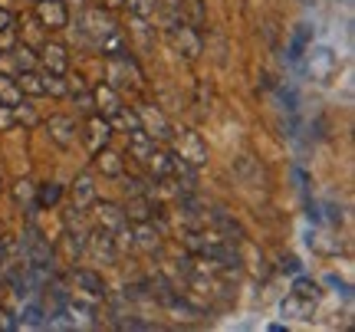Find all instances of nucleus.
Returning <instances> with one entry per match:
<instances>
[{
    "label": "nucleus",
    "instance_id": "obj_2",
    "mask_svg": "<svg viewBox=\"0 0 355 332\" xmlns=\"http://www.w3.org/2000/svg\"><path fill=\"white\" fill-rule=\"evenodd\" d=\"M141 69L132 60V53H119V56H105V82L112 89H139L141 86Z\"/></svg>",
    "mask_w": 355,
    "mask_h": 332
},
{
    "label": "nucleus",
    "instance_id": "obj_7",
    "mask_svg": "<svg viewBox=\"0 0 355 332\" xmlns=\"http://www.w3.org/2000/svg\"><path fill=\"white\" fill-rule=\"evenodd\" d=\"M86 254L96 260V263H115L119 260V247H115V234L96 224V230H89L86 241Z\"/></svg>",
    "mask_w": 355,
    "mask_h": 332
},
{
    "label": "nucleus",
    "instance_id": "obj_20",
    "mask_svg": "<svg viewBox=\"0 0 355 332\" xmlns=\"http://www.w3.org/2000/svg\"><path fill=\"white\" fill-rule=\"evenodd\" d=\"M92 207H96V220H99V227L112 230V234L122 227V224H128V220H125V211H122L119 204H112V201H102V204L96 201Z\"/></svg>",
    "mask_w": 355,
    "mask_h": 332
},
{
    "label": "nucleus",
    "instance_id": "obj_41",
    "mask_svg": "<svg viewBox=\"0 0 355 332\" xmlns=\"http://www.w3.org/2000/svg\"><path fill=\"white\" fill-rule=\"evenodd\" d=\"M0 329H17V320H10V313L0 306Z\"/></svg>",
    "mask_w": 355,
    "mask_h": 332
},
{
    "label": "nucleus",
    "instance_id": "obj_43",
    "mask_svg": "<svg viewBox=\"0 0 355 332\" xmlns=\"http://www.w3.org/2000/svg\"><path fill=\"white\" fill-rule=\"evenodd\" d=\"M99 7H105V10H119V7H125V0H99Z\"/></svg>",
    "mask_w": 355,
    "mask_h": 332
},
{
    "label": "nucleus",
    "instance_id": "obj_3",
    "mask_svg": "<svg viewBox=\"0 0 355 332\" xmlns=\"http://www.w3.org/2000/svg\"><path fill=\"white\" fill-rule=\"evenodd\" d=\"M165 33H168V40H171L175 53H178V56H184L188 63H194V60H198V56L204 53L201 33H198V30H194L188 20H181V24H175V26H168Z\"/></svg>",
    "mask_w": 355,
    "mask_h": 332
},
{
    "label": "nucleus",
    "instance_id": "obj_11",
    "mask_svg": "<svg viewBox=\"0 0 355 332\" xmlns=\"http://www.w3.org/2000/svg\"><path fill=\"white\" fill-rule=\"evenodd\" d=\"M69 198H73V211H79V214L92 211V204L99 201V191H96L92 175H79V178L73 181V188H69Z\"/></svg>",
    "mask_w": 355,
    "mask_h": 332
},
{
    "label": "nucleus",
    "instance_id": "obj_39",
    "mask_svg": "<svg viewBox=\"0 0 355 332\" xmlns=\"http://www.w3.org/2000/svg\"><path fill=\"white\" fill-rule=\"evenodd\" d=\"M184 7H191V20H194V24H201V20H204L201 0H184Z\"/></svg>",
    "mask_w": 355,
    "mask_h": 332
},
{
    "label": "nucleus",
    "instance_id": "obj_12",
    "mask_svg": "<svg viewBox=\"0 0 355 332\" xmlns=\"http://www.w3.org/2000/svg\"><path fill=\"white\" fill-rule=\"evenodd\" d=\"M37 60L46 73H56V76H66V73H69V53H66V46H60V43H43V50H40Z\"/></svg>",
    "mask_w": 355,
    "mask_h": 332
},
{
    "label": "nucleus",
    "instance_id": "obj_38",
    "mask_svg": "<svg viewBox=\"0 0 355 332\" xmlns=\"http://www.w3.org/2000/svg\"><path fill=\"white\" fill-rule=\"evenodd\" d=\"M0 128H3V132H10L13 128V109L10 105H3V103H0Z\"/></svg>",
    "mask_w": 355,
    "mask_h": 332
},
{
    "label": "nucleus",
    "instance_id": "obj_32",
    "mask_svg": "<svg viewBox=\"0 0 355 332\" xmlns=\"http://www.w3.org/2000/svg\"><path fill=\"white\" fill-rule=\"evenodd\" d=\"M125 7L132 17H145V20H155L158 13V0H125Z\"/></svg>",
    "mask_w": 355,
    "mask_h": 332
},
{
    "label": "nucleus",
    "instance_id": "obj_17",
    "mask_svg": "<svg viewBox=\"0 0 355 332\" xmlns=\"http://www.w3.org/2000/svg\"><path fill=\"white\" fill-rule=\"evenodd\" d=\"M125 135H128V148H125V155L145 165V158H148V155L155 152V145H158V141H155L152 135L145 132V128H132V132H125Z\"/></svg>",
    "mask_w": 355,
    "mask_h": 332
},
{
    "label": "nucleus",
    "instance_id": "obj_40",
    "mask_svg": "<svg viewBox=\"0 0 355 332\" xmlns=\"http://www.w3.org/2000/svg\"><path fill=\"white\" fill-rule=\"evenodd\" d=\"M13 26H7V30H0V50H13Z\"/></svg>",
    "mask_w": 355,
    "mask_h": 332
},
{
    "label": "nucleus",
    "instance_id": "obj_25",
    "mask_svg": "<svg viewBox=\"0 0 355 332\" xmlns=\"http://www.w3.org/2000/svg\"><path fill=\"white\" fill-rule=\"evenodd\" d=\"M145 165H148V171H152L155 184H158V181H165L168 175H171V152H162V148L155 145V152L145 158Z\"/></svg>",
    "mask_w": 355,
    "mask_h": 332
},
{
    "label": "nucleus",
    "instance_id": "obj_24",
    "mask_svg": "<svg viewBox=\"0 0 355 332\" xmlns=\"http://www.w3.org/2000/svg\"><path fill=\"white\" fill-rule=\"evenodd\" d=\"M17 89L24 92V99H40V96H46L43 79H40L37 69H24V73L17 76Z\"/></svg>",
    "mask_w": 355,
    "mask_h": 332
},
{
    "label": "nucleus",
    "instance_id": "obj_29",
    "mask_svg": "<svg viewBox=\"0 0 355 332\" xmlns=\"http://www.w3.org/2000/svg\"><path fill=\"white\" fill-rule=\"evenodd\" d=\"M0 103L3 105H20L24 103V92L17 89V79H10V76H0Z\"/></svg>",
    "mask_w": 355,
    "mask_h": 332
},
{
    "label": "nucleus",
    "instance_id": "obj_30",
    "mask_svg": "<svg viewBox=\"0 0 355 332\" xmlns=\"http://www.w3.org/2000/svg\"><path fill=\"white\" fill-rule=\"evenodd\" d=\"M60 198H63V184H53V181H50V184H40L33 204H37V207H53Z\"/></svg>",
    "mask_w": 355,
    "mask_h": 332
},
{
    "label": "nucleus",
    "instance_id": "obj_22",
    "mask_svg": "<svg viewBox=\"0 0 355 332\" xmlns=\"http://www.w3.org/2000/svg\"><path fill=\"white\" fill-rule=\"evenodd\" d=\"M96 165H99V171L105 175V178H122V175H125V161H122V155L112 152L109 145L96 152Z\"/></svg>",
    "mask_w": 355,
    "mask_h": 332
},
{
    "label": "nucleus",
    "instance_id": "obj_46",
    "mask_svg": "<svg viewBox=\"0 0 355 332\" xmlns=\"http://www.w3.org/2000/svg\"><path fill=\"white\" fill-rule=\"evenodd\" d=\"M0 194H3V181H0Z\"/></svg>",
    "mask_w": 355,
    "mask_h": 332
},
{
    "label": "nucleus",
    "instance_id": "obj_31",
    "mask_svg": "<svg viewBox=\"0 0 355 332\" xmlns=\"http://www.w3.org/2000/svg\"><path fill=\"white\" fill-rule=\"evenodd\" d=\"M10 53H13V60H17V66H20V73H24V69H37V66H40L37 53L30 50L26 43H13Z\"/></svg>",
    "mask_w": 355,
    "mask_h": 332
},
{
    "label": "nucleus",
    "instance_id": "obj_21",
    "mask_svg": "<svg viewBox=\"0 0 355 332\" xmlns=\"http://www.w3.org/2000/svg\"><path fill=\"white\" fill-rule=\"evenodd\" d=\"M132 247L148 250V254H155V250L162 247V241H158V230L152 227V220H139V224L132 227Z\"/></svg>",
    "mask_w": 355,
    "mask_h": 332
},
{
    "label": "nucleus",
    "instance_id": "obj_37",
    "mask_svg": "<svg viewBox=\"0 0 355 332\" xmlns=\"http://www.w3.org/2000/svg\"><path fill=\"white\" fill-rule=\"evenodd\" d=\"M122 188H125L128 198H132V194H148V184L141 178H125V175H122Z\"/></svg>",
    "mask_w": 355,
    "mask_h": 332
},
{
    "label": "nucleus",
    "instance_id": "obj_28",
    "mask_svg": "<svg viewBox=\"0 0 355 332\" xmlns=\"http://www.w3.org/2000/svg\"><path fill=\"white\" fill-rule=\"evenodd\" d=\"M40 79H43V89H46V96H56V99H63V96H69V82H66V76H56V73H40Z\"/></svg>",
    "mask_w": 355,
    "mask_h": 332
},
{
    "label": "nucleus",
    "instance_id": "obj_4",
    "mask_svg": "<svg viewBox=\"0 0 355 332\" xmlns=\"http://www.w3.org/2000/svg\"><path fill=\"white\" fill-rule=\"evenodd\" d=\"M171 152L175 155H181L188 165H194V168H201V165H207V145H204V139L194 132V128H181V132H175L171 135Z\"/></svg>",
    "mask_w": 355,
    "mask_h": 332
},
{
    "label": "nucleus",
    "instance_id": "obj_9",
    "mask_svg": "<svg viewBox=\"0 0 355 332\" xmlns=\"http://www.w3.org/2000/svg\"><path fill=\"white\" fill-rule=\"evenodd\" d=\"M37 20L46 30H63L69 26V10L63 0H37Z\"/></svg>",
    "mask_w": 355,
    "mask_h": 332
},
{
    "label": "nucleus",
    "instance_id": "obj_1",
    "mask_svg": "<svg viewBox=\"0 0 355 332\" xmlns=\"http://www.w3.org/2000/svg\"><path fill=\"white\" fill-rule=\"evenodd\" d=\"M119 24H115L112 10L105 7H83V17H79V33L86 40L89 46H99L105 37H112Z\"/></svg>",
    "mask_w": 355,
    "mask_h": 332
},
{
    "label": "nucleus",
    "instance_id": "obj_8",
    "mask_svg": "<svg viewBox=\"0 0 355 332\" xmlns=\"http://www.w3.org/2000/svg\"><path fill=\"white\" fill-rule=\"evenodd\" d=\"M46 135H50L60 148H73L79 139V122L73 115H50V119H46Z\"/></svg>",
    "mask_w": 355,
    "mask_h": 332
},
{
    "label": "nucleus",
    "instance_id": "obj_27",
    "mask_svg": "<svg viewBox=\"0 0 355 332\" xmlns=\"http://www.w3.org/2000/svg\"><path fill=\"white\" fill-rule=\"evenodd\" d=\"M109 125H112V132L115 128H119V132H132V128H141V122H139V112H135V109H125V105H122V109L109 119Z\"/></svg>",
    "mask_w": 355,
    "mask_h": 332
},
{
    "label": "nucleus",
    "instance_id": "obj_34",
    "mask_svg": "<svg viewBox=\"0 0 355 332\" xmlns=\"http://www.w3.org/2000/svg\"><path fill=\"white\" fill-rule=\"evenodd\" d=\"M17 122H24V125H37V112H33V105L26 103H20V105H13V125Z\"/></svg>",
    "mask_w": 355,
    "mask_h": 332
},
{
    "label": "nucleus",
    "instance_id": "obj_14",
    "mask_svg": "<svg viewBox=\"0 0 355 332\" xmlns=\"http://www.w3.org/2000/svg\"><path fill=\"white\" fill-rule=\"evenodd\" d=\"M128 33L135 37V46H139V53H152L155 50L158 30L152 26V20H145V17H132V20H128Z\"/></svg>",
    "mask_w": 355,
    "mask_h": 332
},
{
    "label": "nucleus",
    "instance_id": "obj_44",
    "mask_svg": "<svg viewBox=\"0 0 355 332\" xmlns=\"http://www.w3.org/2000/svg\"><path fill=\"white\" fill-rule=\"evenodd\" d=\"M63 3H76V7H86V0H63Z\"/></svg>",
    "mask_w": 355,
    "mask_h": 332
},
{
    "label": "nucleus",
    "instance_id": "obj_23",
    "mask_svg": "<svg viewBox=\"0 0 355 332\" xmlns=\"http://www.w3.org/2000/svg\"><path fill=\"white\" fill-rule=\"evenodd\" d=\"M313 313H316V299H306L296 293L283 299V316H290V320H313Z\"/></svg>",
    "mask_w": 355,
    "mask_h": 332
},
{
    "label": "nucleus",
    "instance_id": "obj_35",
    "mask_svg": "<svg viewBox=\"0 0 355 332\" xmlns=\"http://www.w3.org/2000/svg\"><path fill=\"white\" fill-rule=\"evenodd\" d=\"M293 293H296V296H306V299H316V296H319V286L313 280L300 277V280L293 283Z\"/></svg>",
    "mask_w": 355,
    "mask_h": 332
},
{
    "label": "nucleus",
    "instance_id": "obj_33",
    "mask_svg": "<svg viewBox=\"0 0 355 332\" xmlns=\"http://www.w3.org/2000/svg\"><path fill=\"white\" fill-rule=\"evenodd\" d=\"M13 198H17V201H20V204H30V211H37V204H33V198H37V191H33V184H30V181H17V184H13Z\"/></svg>",
    "mask_w": 355,
    "mask_h": 332
},
{
    "label": "nucleus",
    "instance_id": "obj_18",
    "mask_svg": "<svg viewBox=\"0 0 355 332\" xmlns=\"http://www.w3.org/2000/svg\"><path fill=\"white\" fill-rule=\"evenodd\" d=\"M207 218H211L214 230L220 234V237H224V241H230V243H241V241H243V227H241V224H237L234 218H230L227 211H220V207H214V211H211Z\"/></svg>",
    "mask_w": 355,
    "mask_h": 332
},
{
    "label": "nucleus",
    "instance_id": "obj_13",
    "mask_svg": "<svg viewBox=\"0 0 355 332\" xmlns=\"http://www.w3.org/2000/svg\"><path fill=\"white\" fill-rule=\"evenodd\" d=\"M79 218H83V214L69 207V214H66V243H69V254L73 256H86L89 234H86V227L79 224Z\"/></svg>",
    "mask_w": 355,
    "mask_h": 332
},
{
    "label": "nucleus",
    "instance_id": "obj_42",
    "mask_svg": "<svg viewBox=\"0 0 355 332\" xmlns=\"http://www.w3.org/2000/svg\"><path fill=\"white\" fill-rule=\"evenodd\" d=\"M7 26H13V13L0 7V30H7Z\"/></svg>",
    "mask_w": 355,
    "mask_h": 332
},
{
    "label": "nucleus",
    "instance_id": "obj_45",
    "mask_svg": "<svg viewBox=\"0 0 355 332\" xmlns=\"http://www.w3.org/2000/svg\"><path fill=\"white\" fill-rule=\"evenodd\" d=\"M3 286H7V280H3V273H0V290H3Z\"/></svg>",
    "mask_w": 355,
    "mask_h": 332
},
{
    "label": "nucleus",
    "instance_id": "obj_26",
    "mask_svg": "<svg viewBox=\"0 0 355 332\" xmlns=\"http://www.w3.org/2000/svg\"><path fill=\"white\" fill-rule=\"evenodd\" d=\"M17 326H26V329H46V313H43V306H40L37 299L24 303V309H20V322H17Z\"/></svg>",
    "mask_w": 355,
    "mask_h": 332
},
{
    "label": "nucleus",
    "instance_id": "obj_15",
    "mask_svg": "<svg viewBox=\"0 0 355 332\" xmlns=\"http://www.w3.org/2000/svg\"><path fill=\"white\" fill-rule=\"evenodd\" d=\"M122 211H125V220L139 224V220H152L155 218L152 211H158V204H155L152 191L148 194H132V198H128V204L122 207Z\"/></svg>",
    "mask_w": 355,
    "mask_h": 332
},
{
    "label": "nucleus",
    "instance_id": "obj_19",
    "mask_svg": "<svg viewBox=\"0 0 355 332\" xmlns=\"http://www.w3.org/2000/svg\"><path fill=\"white\" fill-rule=\"evenodd\" d=\"M73 280H76V290L83 296L105 299V280H102V273H96V270H76V273H73Z\"/></svg>",
    "mask_w": 355,
    "mask_h": 332
},
{
    "label": "nucleus",
    "instance_id": "obj_16",
    "mask_svg": "<svg viewBox=\"0 0 355 332\" xmlns=\"http://www.w3.org/2000/svg\"><path fill=\"white\" fill-rule=\"evenodd\" d=\"M92 103H96V112L99 115L112 119V115L122 109V96H119V89H112L109 82H102V86L92 89Z\"/></svg>",
    "mask_w": 355,
    "mask_h": 332
},
{
    "label": "nucleus",
    "instance_id": "obj_36",
    "mask_svg": "<svg viewBox=\"0 0 355 332\" xmlns=\"http://www.w3.org/2000/svg\"><path fill=\"white\" fill-rule=\"evenodd\" d=\"M73 99H76V109H79V112H83V115H92V112H96V103H92V89H86V92H76Z\"/></svg>",
    "mask_w": 355,
    "mask_h": 332
},
{
    "label": "nucleus",
    "instance_id": "obj_47",
    "mask_svg": "<svg viewBox=\"0 0 355 332\" xmlns=\"http://www.w3.org/2000/svg\"><path fill=\"white\" fill-rule=\"evenodd\" d=\"M303 3H313V0H303Z\"/></svg>",
    "mask_w": 355,
    "mask_h": 332
},
{
    "label": "nucleus",
    "instance_id": "obj_5",
    "mask_svg": "<svg viewBox=\"0 0 355 332\" xmlns=\"http://www.w3.org/2000/svg\"><path fill=\"white\" fill-rule=\"evenodd\" d=\"M139 122H141V128L152 135L155 141H171V135H175V125L168 122V115L158 109V105H152V103H141L139 109Z\"/></svg>",
    "mask_w": 355,
    "mask_h": 332
},
{
    "label": "nucleus",
    "instance_id": "obj_6",
    "mask_svg": "<svg viewBox=\"0 0 355 332\" xmlns=\"http://www.w3.org/2000/svg\"><path fill=\"white\" fill-rule=\"evenodd\" d=\"M20 247H24V256H26V263H30V267L53 270V247L37 227H26L24 243H20Z\"/></svg>",
    "mask_w": 355,
    "mask_h": 332
},
{
    "label": "nucleus",
    "instance_id": "obj_10",
    "mask_svg": "<svg viewBox=\"0 0 355 332\" xmlns=\"http://www.w3.org/2000/svg\"><path fill=\"white\" fill-rule=\"evenodd\" d=\"M109 139H112V125H109V119L99 112L86 115V148L92 155L99 152V148H105L109 145Z\"/></svg>",
    "mask_w": 355,
    "mask_h": 332
}]
</instances>
